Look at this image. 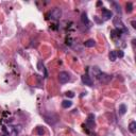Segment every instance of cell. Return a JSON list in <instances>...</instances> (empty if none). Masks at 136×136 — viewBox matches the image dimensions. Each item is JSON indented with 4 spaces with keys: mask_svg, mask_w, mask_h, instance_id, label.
Returning <instances> with one entry per match:
<instances>
[{
    "mask_svg": "<svg viewBox=\"0 0 136 136\" xmlns=\"http://www.w3.org/2000/svg\"><path fill=\"white\" fill-rule=\"evenodd\" d=\"M81 80H82V82H83V84L87 85V86H93V80L90 79V77L88 74H83V76L81 77Z\"/></svg>",
    "mask_w": 136,
    "mask_h": 136,
    "instance_id": "277c9868",
    "label": "cell"
},
{
    "mask_svg": "<svg viewBox=\"0 0 136 136\" xmlns=\"http://www.w3.org/2000/svg\"><path fill=\"white\" fill-rule=\"evenodd\" d=\"M129 130H130V132H131V133H135V132H136V122H135V121L130 122V124H129Z\"/></svg>",
    "mask_w": 136,
    "mask_h": 136,
    "instance_id": "9c48e42d",
    "label": "cell"
},
{
    "mask_svg": "<svg viewBox=\"0 0 136 136\" xmlns=\"http://www.w3.org/2000/svg\"><path fill=\"white\" fill-rule=\"evenodd\" d=\"M101 4H102V3H101V2H100V1H99V2H98V3H97V5H98V7H100V5H101Z\"/></svg>",
    "mask_w": 136,
    "mask_h": 136,
    "instance_id": "d6986e66",
    "label": "cell"
},
{
    "mask_svg": "<svg viewBox=\"0 0 136 136\" xmlns=\"http://www.w3.org/2000/svg\"><path fill=\"white\" fill-rule=\"evenodd\" d=\"M36 133H37V135L43 136V135L45 134V129L43 127H37L36 128Z\"/></svg>",
    "mask_w": 136,
    "mask_h": 136,
    "instance_id": "8fae6325",
    "label": "cell"
},
{
    "mask_svg": "<svg viewBox=\"0 0 136 136\" xmlns=\"http://www.w3.org/2000/svg\"><path fill=\"white\" fill-rule=\"evenodd\" d=\"M136 23H135V21H132V27H133V28H136Z\"/></svg>",
    "mask_w": 136,
    "mask_h": 136,
    "instance_id": "ac0fdd59",
    "label": "cell"
},
{
    "mask_svg": "<svg viewBox=\"0 0 136 136\" xmlns=\"http://www.w3.org/2000/svg\"><path fill=\"white\" fill-rule=\"evenodd\" d=\"M97 79L99 80V82H101V83L106 84V83H108V82L111 81L112 77L108 76V74H106V73H104V72H100V73L97 74Z\"/></svg>",
    "mask_w": 136,
    "mask_h": 136,
    "instance_id": "7a4b0ae2",
    "label": "cell"
},
{
    "mask_svg": "<svg viewBox=\"0 0 136 136\" xmlns=\"http://www.w3.org/2000/svg\"><path fill=\"white\" fill-rule=\"evenodd\" d=\"M95 117H94V115H93V114H90V115L88 116V118H87V123H90L92 124V126H94L95 124Z\"/></svg>",
    "mask_w": 136,
    "mask_h": 136,
    "instance_id": "4fadbf2b",
    "label": "cell"
},
{
    "mask_svg": "<svg viewBox=\"0 0 136 136\" xmlns=\"http://www.w3.org/2000/svg\"><path fill=\"white\" fill-rule=\"evenodd\" d=\"M108 57H110V60L112 61V62H115V61L117 60V54H116V51H115V50H112V51L110 52V55H108Z\"/></svg>",
    "mask_w": 136,
    "mask_h": 136,
    "instance_id": "ba28073f",
    "label": "cell"
},
{
    "mask_svg": "<svg viewBox=\"0 0 136 136\" xmlns=\"http://www.w3.org/2000/svg\"><path fill=\"white\" fill-rule=\"evenodd\" d=\"M95 45H96V42L94 41V39H87L86 42H84V46L85 47L90 48V47H94Z\"/></svg>",
    "mask_w": 136,
    "mask_h": 136,
    "instance_id": "8992f818",
    "label": "cell"
},
{
    "mask_svg": "<svg viewBox=\"0 0 136 136\" xmlns=\"http://www.w3.org/2000/svg\"><path fill=\"white\" fill-rule=\"evenodd\" d=\"M112 4L115 7V11H116V12L120 14V13H121V7H120V5L117 3V2H112Z\"/></svg>",
    "mask_w": 136,
    "mask_h": 136,
    "instance_id": "5bb4252c",
    "label": "cell"
},
{
    "mask_svg": "<svg viewBox=\"0 0 136 136\" xmlns=\"http://www.w3.org/2000/svg\"><path fill=\"white\" fill-rule=\"evenodd\" d=\"M133 12V4L131 2H128L127 3V13H132Z\"/></svg>",
    "mask_w": 136,
    "mask_h": 136,
    "instance_id": "9a60e30c",
    "label": "cell"
},
{
    "mask_svg": "<svg viewBox=\"0 0 136 136\" xmlns=\"http://www.w3.org/2000/svg\"><path fill=\"white\" fill-rule=\"evenodd\" d=\"M118 112H119V114H120V115H124V114H126V112H127L126 104H120V105H119Z\"/></svg>",
    "mask_w": 136,
    "mask_h": 136,
    "instance_id": "52a82bcc",
    "label": "cell"
},
{
    "mask_svg": "<svg viewBox=\"0 0 136 136\" xmlns=\"http://www.w3.org/2000/svg\"><path fill=\"white\" fill-rule=\"evenodd\" d=\"M116 54H117V57H124V53H123V51H121V50H119L118 52H116Z\"/></svg>",
    "mask_w": 136,
    "mask_h": 136,
    "instance_id": "2e32d148",
    "label": "cell"
},
{
    "mask_svg": "<svg viewBox=\"0 0 136 136\" xmlns=\"http://www.w3.org/2000/svg\"><path fill=\"white\" fill-rule=\"evenodd\" d=\"M61 16H62V11L61 9H58V7H54L51 12H50V17L52 18V19H60Z\"/></svg>",
    "mask_w": 136,
    "mask_h": 136,
    "instance_id": "3957f363",
    "label": "cell"
},
{
    "mask_svg": "<svg viewBox=\"0 0 136 136\" xmlns=\"http://www.w3.org/2000/svg\"><path fill=\"white\" fill-rule=\"evenodd\" d=\"M81 20H82V22H83V23H85V25H87V23H88V18H87L86 13H83V14H82Z\"/></svg>",
    "mask_w": 136,
    "mask_h": 136,
    "instance_id": "7c38bea8",
    "label": "cell"
},
{
    "mask_svg": "<svg viewBox=\"0 0 136 136\" xmlns=\"http://www.w3.org/2000/svg\"><path fill=\"white\" fill-rule=\"evenodd\" d=\"M66 96H67V97H70V98H73L74 97V94L72 92H67L66 93Z\"/></svg>",
    "mask_w": 136,
    "mask_h": 136,
    "instance_id": "e0dca14e",
    "label": "cell"
},
{
    "mask_svg": "<svg viewBox=\"0 0 136 136\" xmlns=\"http://www.w3.org/2000/svg\"><path fill=\"white\" fill-rule=\"evenodd\" d=\"M58 81H60L61 84H65L67 82L70 81V74L66 71H61L58 73Z\"/></svg>",
    "mask_w": 136,
    "mask_h": 136,
    "instance_id": "6da1fadb",
    "label": "cell"
},
{
    "mask_svg": "<svg viewBox=\"0 0 136 136\" xmlns=\"http://www.w3.org/2000/svg\"><path fill=\"white\" fill-rule=\"evenodd\" d=\"M102 15H103V17H104L105 20L111 19L112 16H113V14H112L111 11H108V10H106V9H102Z\"/></svg>",
    "mask_w": 136,
    "mask_h": 136,
    "instance_id": "5b68a950",
    "label": "cell"
},
{
    "mask_svg": "<svg viewBox=\"0 0 136 136\" xmlns=\"http://www.w3.org/2000/svg\"><path fill=\"white\" fill-rule=\"evenodd\" d=\"M71 105H72V102H71L70 100H64L62 102V106L64 108H68V107H70Z\"/></svg>",
    "mask_w": 136,
    "mask_h": 136,
    "instance_id": "30bf717a",
    "label": "cell"
}]
</instances>
